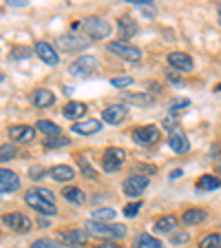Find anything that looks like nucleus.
<instances>
[{
  "mask_svg": "<svg viewBox=\"0 0 221 248\" xmlns=\"http://www.w3.org/2000/svg\"><path fill=\"white\" fill-rule=\"evenodd\" d=\"M62 197L67 202H71V204H82L84 202V193L77 188V186H67L64 191H62Z\"/></svg>",
  "mask_w": 221,
  "mask_h": 248,
  "instance_id": "29",
  "label": "nucleus"
},
{
  "mask_svg": "<svg viewBox=\"0 0 221 248\" xmlns=\"http://www.w3.org/2000/svg\"><path fill=\"white\" fill-rule=\"evenodd\" d=\"M102 131V122L100 120H80L73 124V133L77 135H93Z\"/></svg>",
  "mask_w": 221,
  "mask_h": 248,
  "instance_id": "16",
  "label": "nucleus"
},
{
  "mask_svg": "<svg viewBox=\"0 0 221 248\" xmlns=\"http://www.w3.org/2000/svg\"><path fill=\"white\" fill-rule=\"evenodd\" d=\"M126 118H129V108L124 107V104H111V107L104 108V113H102V120L108 124H119Z\"/></svg>",
  "mask_w": 221,
  "mask_h": 248,
  "instance_id": "13",
  "label": "nucleus"
},
{
  "mask_svg": "<svg viewBox=\"0 0 221 248\" xmlns=\"http://www.w3.org/2000/svg\"><path fill=\"white\" fill-rule=\"evenodd\" d=\"M91 248H119L115 242H100V244H95V246H91Z\"/></svg>",
  "mask_w": 221,
  "mask_h": 248,
  "instance_id": "41",
  "label": "nucleus"
},
{
  "mask_svg": "<svg viewBox=\"0 0 221 248\" xmlns=\"http://www.w3.org/2000/svg\"><path fill=\"white\" fill-rule=\"evenodd\" d=\"M33 51H36V56L40 58L42 62H46V64H51V67H56L58 62H60V56H58V51L53 49L49 42L44 40H38L36 45H33Z\"/></svg>",
  "mask_w": 221,
  "mask_h": 248,
  "instance_id": "11",
  "label": "nucleus"
},
{
  "mask_svg": "<svg viewBox=\"0 0 221 248\" xmlns=\"http://www.w3.org/2000/svg\"><path fill=\"white\" fill-rule=\"evenodd\" d=\"M148 184H150V177L133 173V175H129L126 180L122 182V191H124V195L126 197H139L146 188H148Z\"/></svg>",
  "mask_w": 221,
  "mask_h": 248,
  "instance_id": "6",
  "label": "nucleus"
},
{
  "mask_svg": "<svg viewBox=\"0 0 221 248\" xmlns=\"http://www.w3.org/2000/svg\"><path fill=\"white\" fill-rule=\"evenodd\" d=\"M111 84H113L115 89H126V87H131V84H133V78H131V76H119V78H113V80H111Z\"/></svg>",
  "mask_w": 221,
  "mask_h": 248,
  "instance_id": "37",
  "label": "nucleus"
},
{
  "mask_svg": "<svg viewBox=\"0 0 221 248\" xmlns=\"http://www.w3.org/2000/svg\"><path fill=\"white\" fill-rule=\"evenodd\" d=\"M215 91H217V93H221V82H219V84H217V87H215Z\"/></svg>",
  "mask_w": 221,
  "mask_h": 248,
  "instance_id": "45",
  "label": "nucleus"
},
{
  "mask_svg": "<svg viewBox=\"0 0 221 248\" xmlns=\"http://www.w3.org/2000/svg\"><path fill=\"white\" fill-rule=\"evenodd\" d=\"M60 46L64 49V51H69V49H80V46H87V40H80L77 36H62L60 38Z\"/></svg>",
  "mask_w": 221,
  "mask_h": 248,
  "instance_id": "30",
  "label": "nucleus"
},
{
  "mask_svg": "<svg viewBox=\"0 0 221 248\" xmlns=\"http://www.w3.org/2000/svg\"><path fill=\"white\" fill-rule=\"evenodd\" d=\"M31 248H62V246H60V244L56 242V239L40 237V239H36V242L31 244Z\"/></svg>",
  "mask_w": 221,
  "mask_h": 248,
  "instance_id": "35",
  "label": "nucleus"
},
{
  "mask_svg": "<svg viewBox=\"0 0 221 248\" xmlns=\"http://www.w3.org/2000/svg\"><path fill=\"white\" fill-rule=\"evenodd\" d=\"M80 170H82V173L88 177V180H98V170H93L91 164H88L84 157H80Z\"/></svg>",
  "mask_w": 221,
  "mask_h": 248,
  "instance_id": "36",
  "label": "nucleus"
},
{
  "mask_svg": "<svg viewBox=\"0 0 221 248\" xmlns=\"http://www.w3.org/2000/svg\"><path fill=\"white\" fill-rule=\"evenodd\" d=\"M71 142H69L67 135H56V138H44V146H49V149H60V146H69Z\"/></svg>",
  "mask_w": 221,
  "mask_h": 248,
  "instance_id": "32",
  "label": "nucleus"
},
{
  "mask_svg": "<svg viewBox=\"0 0 221 248\" xmlns=\"http://www.w3.org/2000/svg\"><path fill=\"white\" fill-rule=\"evenodd\" d=\"M20 188V177L18 173L0 166V193H14Z\"/></svg>",
  "mask_w": 221,
  "mask_h": 248,
  "instance_id": "12",
  "label": "nucleus"
},
{
  "mask_svg": "<svg viewBox=\"0 0 221 248\" xmlns=\"http://www.w3.org/2000/svg\"><path fill=\"white\" fill-rule=\"evenodd\" d=\"M122 98L126 100V102L135 104V107H150V104L155 102L150 93H129L126 91V93H122Z\"/></svg>",
  "mask_w": 221,
  "mask_h": 248,
  "instance_id": "23",
  "label": "nucleus"
},
{
  "mask_svg": "<svg viewBox=\"0 0 221 248\" xmlns=\"http://www.w3.org/2000/svg\"><path fill=\"white\" fill-rule=\"evenodd\" d=\"M219 27H221V22H219Z\"/></svg>",
  "mask_w": 221,
  "mask_h": 248,
  "instance_id": "48",
  "label": "nucleus"
},
{
  "mask_svg": "<svg viewBox=\"0 0 221 248\" xmlns=\"http://www.w3.org/2000/svg\"><path fill=\"white\" fill-rule=\"evenodd\" d=\"M49 175H51V180H56V182H71L73 177H75V170L71 169V166H67V164H58V166H53L51 170H49Z\"/></svg>",
  "mask_w": 221,
  "mask_h": 248,
  "instance_id": "20",
  "label": "nucleus"
},
{
  "mask_svg": "<svg viewBox=\"0 0 221 248\" xmlns=\"http://www.w3.org/2000/svg\"><path fill=\"white\" fill-rule=\"evenodd\" d=\"M168 146L175 151V153L181 155V153H186V151L191 149V142H188V138H186L181 131H173V133L168 135Z\"/></svg>",
  "mask_w": 221,
  "mask_h": 248,
  "instance_id": "18",
  "label": "nucleus"
},
{
  "mask_svg": "<svg viewBox=\"0 0 221 248\" xmlns=\"http://www.w3.org/2000/svg\"><path fill=\"white\" fill-rule=\"evenodd\" d=\"M118 31L122 38H131L133 33H137V22L133 18H129V16H122L118 20Z\"/></svg>",
  "mask_w": 221,
  "mask_h": 248,
  "instance_id": "24",
  "label": "nucleus"
},
{
  "mask_svg": "<svg viewBox=\"0 0 221 248\" xmlns=\"http://www.w3.org/2000/svg\"><path fill=\"white\" fill-rule=\"evenodd\" d=\"M2 224L14 232H29L31 228V219L25 213H7V215H2Z\"/></svg>",
  "mask_w": 221,
  "mask_h": 248,
  "instance_id": "9",
  "label": "nucleus"
},
{
  "mask_svg": "<svg viewBox=\"0 0 221 248\" xmlns=\"http://www.w3.org/2000/svg\"><path fill=\"white\" fill-rule=\"evenodd\" d=\"M106 49L111 53H115L118 58L126 60V62H139V58H142V51H139L135 45H129L126 40H113V42H108Z\"/></svg>",
  "mask_w": 221,
  "mask_h": 248,
  "instance_id": "5",
  "label": "nucleus"
},
{
  "mask_svg": "<svg viewBox=\"0 0 221 248\" xmlns=\"http://www.w3.org/2000/svg\"><path fill=\"white\" fill-rule=\"evenodd\" d=\"M142 211V202H131V204H126V206H124V215L126 217H135L137 215V213Z\"/></svg>",
  "mask_w": 221,
  "mask_h": 248,
  "instance_id": "38",
  "label": "nucleus"
},
{
  "mask_svg": "<svg viewBox=\"0 0 221 248\" xmlns=\"http://www.w3.org/2000/svg\"><path fill=\"white\" fill-rule=\"evenodd\" d=\"M126 162V151L119 149V146H108L106 151L102 153V169L106 173H115L119 170Z\"/></svg>",
  "mask_w": 221,
  "mask_h": 248,
  "instance_id": "4",
  "label": "nucleus"
},
{
  "mask_svg": "<svg viewBox=\"0 0 221 248\" xmlns=\"http://www.w3.org/2000/svg\"><path fill=\"white\" fill-rule=\"evenodd\" d=\"M208 213L204 208H188V211L181 213V224L184 226H197V224L206 222Z\"/></svg>",
  "mask_w": 221,
  "mask_h": 248,
  "instance_id": "17",
  "label": "nucleus"
},
{
  "mask_svg": "<svg viewBox=\"0 0 221 248\" xmlns=\"http://www.w3.org/2000/svg\"><path fill=\"white\" fill-rule=\"evenodd\" d=\"M181 175V169H177V170H173V173H170V177H173V180H175V177H179Z\"/></svg>",
  "mask_w": 221,
  "mask_h": 248,
  "instance_id": "44",
  "label": "nucleus"
},
{
  "mask_svg": "<svg viewBox=\"0 0 221 248\" xmlns=\"http://www.w3.org/2000/svg\"><path fill=\"white\" fill-rule=\"evenodd\" d=\"M7 5H9V7H25L27 2H25V0H11V2H7Z\"/></svg>",
  "mask_w": 221,
  "mask_h": 248,
  "instance_id": "43",
  "label": "nucleus"
},
{
  "mask_svg": "<svg viewBox=\"0 0 221 248\" xmlns=\"http://www.w3.org/2000/svg\"><path fill=\"white\" fill-rule=\"evenodd\" d=\"M25 202L29 204L31 208H33V211L40 213V215H56V213H58L56 204H53V202H46L44 197H40L36 193V188H29V191H27Z\"/></svg>",
  "mask_w": 221,
  "mask_h": 248,
  "instance_id": "8",
  "label": "nucleus"
},
{
  "mask_svg": "<svg viewBox=\"0 0 221 248\" xmlns=\"http://www.w3.org/2000/svg\"><path fill=\"white\" fill-rule=\"evenodd\" d=\"M217 173H219V175H221V162H219V164H217Z\"/></svg>",
  "mask_w": 221,
  "mask_h": 248,
  "instance_id": "46",
  "label": "nucleus"
},
{
  "mask_svg": "<svg viewBox=\"0 0 221 248\" xmlns=\"http://www.w3.org/2000/svg\"><path fill=\"white\" fill-rule=\"evenodd\" d=\"M135 144L139 146H150L155 144L157 140H160V126H155V124H144V126H137V129L131 133Z\"/></svg>",
  "mask_w": 221,
  "mask_h": 248,
  "instance_id": "7",
  "label": "nucleus"
},
{
  "mask_svg": "<svg viewBox=\"0 0 221 248\" xmlns=\"http://www.w3.org/2000/svg\"><path fill=\"white\" fill-rule=\"evenodd\" d=\"M221 186V180L215 175H201L199 180H197V188L199 191H217Z\"/></svg>",
  "mask_w": 221,
  "mask_h": 248,
  "instance_id": "27",
  "label": "nucleus"
},
{
  "mask_svg": "<svg viewBox=\"0 0 221 248\" xmlns=\"http://www.w3.org/2000/svg\"><path fill=\"white\" fill-rule=\"evenodd\" d=\"M162 124H164V129L170 131V133H173V131H177V120L175 118H166Z\"/></svg>",
  "mask_w": 221,
  "mask_h": 248,
  "instance_id": "40",
  "label": "nucleus"
},
{
  "mask_svg": "<svg viewBox=\"0 0 221 248\" xmlns=\"http://www.w3.org/2000/svg\"><path fill=\"white\" fill-rule=\"evenodd\" d=\"M84 231L87 235H95V237H104V242H113V239H122L126 235V226L124 224H102V222H84Z\"/></svg>",
  "mask_w": 221,
  "mask_h": 248,
  "instance_id": "1",
  "label": "nucleus"
},
{
  "mask_svg": "<svg viewBox=\"0 0 221 248\" xmlns=\"http://www.w3.org/2000/svg\"><path fill=\"white\" fill-rule=\"evenodd\" d=\"M217 11H219V22H221V5H219V9H217Z\"/></svg>",
  "mask_w": 221,
  "mask_h": 248,
  "instance_id": "47",
  "label": "nucleus"
},
{
  "mask_svg": "<svg viewBox=\"0 0 221 248\" xmlns=\"http://www.w3.org/2000/svg\"><path fill=\"white\" fill-rule=\"evenodd\" d=\"M98 69H100V64L93 56H80L77 60H73L69 64V73L75 78H91L98 73Z\"/></svg>",
  "mask_w": 221,
  "mask_h": 248,
  "instance_id": "3",
  "label": "nucleus"
},
{
  "mask_svg": "<svg viewBox=\"0 0 221 248\" xmlns=\"http://www.w3.org/2000/svg\"><path fill=\"white\" fill-rule=\"evenodd\" d=\"M36 135V126H29V124H15L9 129V140L11 142H29Z\"/></svg>",
  "mask_w": 221,
  "mask_h": 248,
  "instance_id": "14",
  "label": "nucleus"
},
{
  "mask_svg": "<svg viewBox=\"0 0 221 248\" xmlns=\"http://www.w3.org/2000/svg\"><path fill=\"white\" fill-rule=\"evenodd\" d=\"M84 113H87V104L84 102H69L67 107L62 108V115L69 120H80Z\"/></svg>",
  "mask_w": 221,
  "mask_h": 248,
  "instance_id": "25",
  "label": "nucleus"
},
{
  "mask_svg": "<svg viewBox=\"0 0 221 248\" xmlns=\"http://www.w3.org/2000/svg\"><path fill=\"white\" fill-rule=\"evenodd\" d=\"M15 153H18L15 144H0V162H9V160H14Z\"/></svg>",
  "mask_w": 221,
  "mask_h": 248,
  "instance_id": "34",
  "label": "nucleus"
},
{
  "mask_svg": "<svg viewBox=\"0 0 221 248\" xmlns=\"http://www.w3.org/2000/svg\"><path fill=\"white\" fill-rule=\"evenodd\" d=\"M199 248H221V232H208L199 242Z\"/></svg>",
  "mask_w": 221,
  "mask_h": 248,
  "instance_id": "31",
  "label": "nucleus"
},
{
  "mask_svg": "<svg viewBox=\"0 0 221 248\" xmlns=\"http://www.w3.org/2000/svg\"><path fill=\"white\" fill-rule=\"evenodd\" d=\"M82 31L87 33L88 38H95V40H102V38H108L111 33V25H108L104 18H98V16H88L80 22Z\"/></svg>",
  "mask_w": 221,
  "mask_h": 248,
  "instance_id": "2",
  "label": "nucleus"
},
{
  "mask_svg": "<svg viewBox=\"0 0 221 248\" xmlns=\"http://www.w3.org/2000/svg\"><path fill=\"white\" fill-rule=\"evenodd\" d=\"M36 193H38V195H40V197H44L46 202H53V204H56V195H53V193L49 191V188H44V186H38V188H36Z\"/></svg>",
  "mask_w": 221,
  "mask_h": 248,
  "instance_id": "39",
  "label": "nucleus"
},
{
  "mask_svg": "<svg viewBox=\"0 0 221 248\" xmlns=\"http://www.w3.org/2000/svg\"><path fill=\"white\" fill-rule=\"evenodd\" d=\"M188 107H191V100H188V98H177V100H173V102H170L168 113L170 115H177L179 111H184V108H188Z\"/></svg>",
  "mask_w": 221,
  "mask_h": 248,
  "instance_id": "33",
  "label": "nucleus"
},
{
  "mask_svg": "<svg viewBox=\"0 0 221 248\" xmlns=\"http://www.w3.org/2000/svg\"><path fill=\"white\" fill-rule=\"evenodd\" d=\"M31 102L36 104L38 108H46L56 102V95H53V91H49V89H36L33 95H31Z\"/></svg>",
  "mask_w": 221,
  "mask_h": 248,
  "instance_id": "19",
  "label": "nucleus"
},
{
  "mask_svg": "<svg viewBox=\"0 0 221 248\" xmlns=\"http://www.w3.org/2000/svg\"><path fill=\"white\" fill-rule=\"evenodd\" d=\"M133 248H164V244L157 237L148 235V232H139L137 237L133 239Z\"/></svg>",
  "mask_w": 221,
  "mask_h": 248,
  "instance_id": "21",
  "label": "nucleus"
},
{
  "mask_svg": "<svg viewBox=\"0 0 221 248\" xmlns=\"http://www.w3.org/2000/svg\"><path fill=\"white\" fill-rule=\"evenodd\" d=\"M93 215V222H102V224H111L115 219V208H95V211L91 213Z\"/></svg>",
  "mask_w": 221,
  "mask_h": 248,
  "instance_id": "28",
  "label": "nucleus"
},
{
  "mask_svg": "<svg viewBox=\"0 0 221 248\" xmlns=\"http://www.w3.org/2000/svg\"><path fill=\"white\" fill-rule=\"evenodd\" d=\"M36 129L40 131V133H44L46 138H56V135H62V129L58 126L56 122H51V120H38V122H36Z\"/></svg>",
  "mask_w": 221,
  "mask_h": 248,
  "instance_id": "26",
  "label": "nucleus"
},
{
  "mask_svg": "<svg viewBox=\"0 0 221 248\" xmlns=\"http://www.w3.org/2000/svg\"><path fill=\"white\" fill-rule=\"evenodd\" d=\"M60 242H62V246L80 248V246H84V242H87V232H80V231H62L60 232Z\"/></svg>",
  "mask_w": 221,
  "mask_h": 248,
  "instance_id": "15",
  "label": "nucleus"
},
{
  "mask_svg": "<svg viewBox=\"0 0 221 248\" xmlns=\"http://www.w3.org/2000/svg\"><path fill=\"white\" fill-rule=\"evenodd\" d=\"M168 64L173 69H177V71H192L195 69V62H192V56L186 51H173L168 53Z\"/></svg>",
  "mask_w": 221,
  "mask_h": 248,
  "instance_id": "10",
  "label": "nucleus"
},
{
  "mask_svg": "<svg viewBox=\"0 0 221 248\" xmlns=\"http://www.w3.org/2000/svg\"><path fill=\"white\" fill-rule=\"evenodd\" d=\"M173 242H177V244L188 242V235H173Z\"/></svg>",
  "mask_w": 221,
  "mask_h": 248,
  "instance_id": "42",
  "label": "nucleus"
},
{
  "mask_svg": "<svg viewBox=\"0 0 221 248\" xmlns=\"http://www.w3.org/2000/svg\"><path fill=\"white\" fill-rule=\"evenodd\" d=\"M177 231V217L175 215H162L155 222V232H175Z\"/></svg>",
  "mask_w": 221,
  "mask_h": 248,
  "instance_id": "22",
  "label": "nucleus"
}]
</instances>
